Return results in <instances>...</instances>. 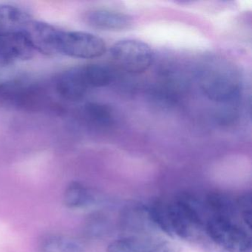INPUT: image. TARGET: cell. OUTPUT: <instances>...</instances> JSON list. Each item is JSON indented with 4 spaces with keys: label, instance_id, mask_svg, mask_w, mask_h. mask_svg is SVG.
I'll list each match as a JSON object with an SVG mask.
<instances>
[{
    "label": "cell",
    "instance_id": "cell-14",
    "mask_svg": "<svg viewBox=\"0 0 252 252\" xmlns=\"http://www.w3.org/2000/svg\"><path fill=\"white\" fill-rule=\"evenodd\" d=\"M84 114L90 123L98 127H109L114 123L113 110L102 103H87L84 107Z\"/></svg>",
    "mask_w": 252,
    "mask_h": 252
},
{
    "label": "cell",
    "instance_id": "cell-9",
    "mask_svg": "<svg viewBox=\"0 0 252 252\" xmlns=\"http://www.w3.org/2000/svg\"><path fill=\"white\" fill-rule=\"evenodd\" d=\"M55 85L57 94L64 99L71 101L82 99L90 89L84 78L82 67H73L61 73L57 77Z\"/></svg>",
    "mask_w": 252,
    "mask_h": 252
},
{
    "label": "cell",
    "instance_id": "cell-6",
    "mask_svg": "<svg viewBox=\"0 0 252 252\" xmlns=\"http://www.w3.org/2000/svg\"><path fill=\"white\" fill-rule=\"evenodd\" d=\"M107 252H181L173 242L149 234H132L116 239L107 246Z\"/></svg>",
    "mask_w": 252,
    "mask_h": 252
},
{
    "label": "cell",
    "instance_id": "cell-2",
    "mask_svg": "<svg viewBox=\"0 0 252 252\" xmlns=\"http://www.w3.org/2000/svg\"><path fill=\"white\" fill-rule=\"evenodd\" d=\"M199 85L203 94L212 101L229 104L240 95L241 82L234 65L223 59L206 60L198 70Z\"/></svg>",
    "mask_w": 252,
    "mask_h": 252
},
{
    "label": "cell",
    "instance_id": "cell-15",
    "mask_svg": "<svg viewBox=\"0 0 252 252\" xmlns=\"http://www.w3.org/2000/svg\"><path fill=\"white\" fill-rule=\"evenodd\" d=\"M82 73L89 88H104L111 83L113 76L111 70L101 64L82 66Z\"/></svg>",
    "mask_w": 252,
    "mask_h": 252
},
{
    "label": "cell",
    "instance_id": "cell-3",
    "mask_svg": "<svg viewBox=\"0 0 252 252\" xmlns=\"http://www.w3.org/2000/svg\"><path fill=\"white\" fill-rule=\"evenodd\" d=\"M204 234L218 247L228 252H251V228L238 212L205 213Z\"/></svg>",
    "mask_w": 252,
    "mask_h": 252
},
{
    "label": "cell",
    "instance_id": "cell-12",
    "mask_svg": "<svg viewBox=\"0 0 252 252\" xmlns=\"http://www.w3.org/2000/svg\"><path fill=\"white\" fill-rule=\"evenodd\" d=\"M95 194L88 187L76 181L70 183L63 194V202L66 207L76 209L88 207L95 203Z\"/></svg>",
    "mask_w": 252,
    "mask_h": 252
},
{
    "label": "cell",
    "instance_id": "cell-11",
    "mask_svg": "<svg viewBox=\"0 0 252 252\" xmlns=\"http://www.w3.org/2000/svg\"><path fill=\"white\" fill-rule=\"evenodd\" d=\"M122 222L126 230L135 233L133 234H144L143 232H147L149 230L156 229L150 219L147 205L126 206L122 212Z\"/></svg>",
    "mask_w": 252,
    "mask_h": 252
},
{
    "label": "cell",
    "instance_id": "cell-8",
    "mask_svg": "<svg viewBox=\"0 0 252 252\" xmlns=\"http://www.w3.org/2000/svg\"><path fill=\"white\" fill-rule=\"evenodd\" d=\"M34 52L24 32L8 33L0 37V67L32 59Z\"/></svg>",
    "mask_w": 252,
    "mask_h": 252
},
{
    "label": "cell",
    "instance_id": "cell-13",
    "mask_svg": "<svg viewBox=\"0 0 252 252\" xmlns=\"http://www.w3.org/2000/svg\"><path fill=\"white\" fill-rule=\"evenodd\" d=\"M40 252H85L83 246L76 239L64 234H49L39 240Z\"/></svg>",
    "mask_w": 252,
    "mask_h": 252
},
{
    "label": "cell",
    "instance_id": "cell-17",
    "mask_svg": "<svg viewBox=\"0 0 252 252\" xmlns=\"http://www.w3.org/2000/svg\"><path fill=\"white\" fill-rule=\"evenodd\" d=\"M5 34V33H4L3 32H2V31L1 30V29H0V37H1V36H3V35ZM7 34H8V33H7Z\"/></svg>",
    "mask_w": 252,
    "mask_h": 252
},
{
    "label": "cell",
    "instance_id": "cell-5",
    "mask_svg": "<svg viewBox=\"0 0 252 252\" xmlns=\"http://www.w3.org/2000/svg\"><path fill=\"white\" fill-rule=\"evenodd\" d=\"M106 52V44L101 38L82 32L64 31L60 42V54L76 59L97 58Z\"/></svg>",
    "mask_w": 252,
    "mask_h": 252
},
{
    "label": "cell",
    "instance_id": "cell-7",
    "mask_svg": "<svg viewBox=\"0 0 252 252\" xmlns=\"http://www.w3.org/2000/svg\"><path fill=\"white\" fill-rule=\"evenodd\" d=\"M24 33L35 51L47 56L60 55V42L64 33L63 29L49 23L32 20Z\"/></svg>",
    "mask_w": 252,
    "mask_h": 252
},
{
    "label": "cell",
    "instance_id": "cell-16",
    "mask_svg": "<svg viewBox=\"0 0 252 252\" xmlns=\"http://www.w3.org/2000/svg\"><path fill=\"white\" fill-rule=\"evenodd\" d=\"M239 212L244 223L249 228L252 227V196L245 194L237 200Z\"/></svg>",
    "mask_w": 252,
    "mask_h": 252
},
{
    "label": "cell",
    "instance_id": "cell-1",
    "mask_svg": "<svg viewBox=\"0 0 252 252\" xmlns=\"http://www.w3.org/2000/svg\"><path fill=\"white\" fill-rule=\"evenodd\" d=\"M149 215L156 229L184 240H197L204 234L203 200L183 194L171 201L148 205Z\"/></svg>",
    "mask_w": 252,
    "mask_h": 252
},
{
    "label": "cell",
    "instance_id": "cell-4",
    "mask_svg": "<svg viewBox=\"0 0 252 252\" xmlns=\"http://www.w3.org/2000/svg\"><path fill=\"white\" fill-rule=\"evenodd\" d=\"M111 55L116 64L129 73H141L153 64V54L147 44L135 39H125L113 45Z\"/></svg>",
    "mask_w": 252,
    "mask_h": 252
},
{
    "label": "cell",
    "instance_id": "cell-10",
    "mask_svg": "<svg viewBox=\"0 0 252 252\" xmlns=\"http://www.w3.org/2000/svg\"><path fill=\"white\" fill-rule=\"evenodd\" d=\"M85 22L88 26L104 32H122L129 29L132 20L123 13L107 9H95L87 13Z\"/></svg>",
    "mask_w": 252,
    "mask_h": 252
}]
</instances>
